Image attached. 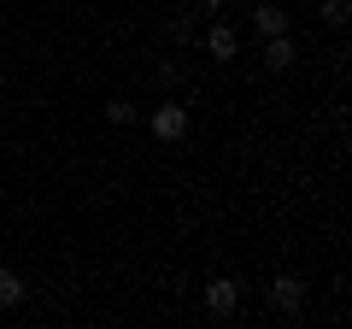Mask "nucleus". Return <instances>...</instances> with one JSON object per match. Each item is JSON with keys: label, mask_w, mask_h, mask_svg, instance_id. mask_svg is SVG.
I'll return each instance as SVG.
<instances>
[{"label": "nucleus", "mask_w": 352, "mask_h": 329, "mask_svg": "<svg viewBox=\"0 0 352 329\" xmlns=\"http://www.w3.org/2000/svg\"><path fill=\"white\" fill-rule=\"evenodd\" d=\"M153 136L159 141H182L188 136V106L182 100H159L153 106Z\"/></svg>", "instance_id": "1"}, {"label": "nucleus", "mask_w": 352, "mask_h": 329, "mask_svg": "<svg viewBox=\"0 0 352 329\" xmlns=\"http://www.w3.org/2000/svg\"><path fill=\"white\" fill-rule=\"evenodd\" d=\"M270 312L276 317H300L305 312V282L300 277H276L270 282Z\"/></svg>", "instance_id": "2"}, {"label": "nucleus", "mask_w": 352, "mask_h": 329, "mask_svg": "<svg viewBox=\"0 0 352 329\" xmlns=\"http://www.w3.org/2000/svg\"><path fill=\"white\" fill-rule=\"evenodd\" d=\"M235 306H241V282L235 277H212L206 282V312L212 317H235Z\"/></svg>", "instance_id": "3"}, {"label": "nucleus", "mask_w": 352, "mask_h": 329, "mask_svg": "<svg viewBox=\"0 0 352 329\" xmlns=\"http://www.w3.org/2000/svg\"><path fill=\"white\" fill-rule=\"evenodd\" d=\"M300 59V41L294 36H264V71H288Z\"/></svg>", "instance_id": "4"}, {"label": "nucleus", "mask_w": 352, "mask_h": 329, "mask_svg": "<svg viewBox=\"0 0 352 329\" xmlns=\"http://www.w3.org/2000/svg\"><path fill=\"white\" fill-rule=\"evenodd\" d=\"M252 30L258 36H288V12H282L276 0H264V6H252Z\"/></svg>", "instance_id": "5"}, {"label": "nucleus", "mask_w": 352, "mask_h": 329, "mask_svg": "<svg viewBox=\"0 0 352 329\" xmlns=\"http://www.w3.org/2000/svg\"><path fill=\"white\" fill-rule=\"evenodd\" d=\"M206 53H212L217 65H229V59H235V53H241V41H235V30H229V24H217V30H206Z\"/></svg>", "instance_id": "6"}, {"label": "nucleus", "mask_w": 352, "mask_h": 329, "mask_svg": "<svg viewBox=\"0 0 352 329\" xmlns=\"http://www.w3.org/2000/svg\"><path fill=\"white\" fill-rule=\"evenodd\" d=\"M18 306H24V277L0 270V312H18Z\"/></svg>", "instance_id": "7"}, {"label": "nucleus", "mask_w": 352, "mask_h": 329, "mask_svg": "<svg viewBox=\"0 0 352 329\" xmlns=\"http://www.w3.org/2000/svg\"><path fill=\"white\" fill-rule=\"evenodd\" d=\"M106 118H112V124H135V100L112 94V100H106Z\"/></svg>", "instance_id": "8"}, {"label": "nucleus", "mask_w": 352, "mask_h": 329, "mask_svg": "<svg viewBox=\"0 0 352 329\" xmlns=\"http://www.w3.org/2000/svg\"><path fill=\"white\" fill-rule=\"evenodd\" d=\"M194 36H200V30H194V18H188V12H176V18H170V41L182 47V41H194Z\"/></svg>", "instance_id": "9"}, {"label": "nucleus", "mask_w": 352, "mask_h": 329, "mask_svg": "<svg viewBox=\"0 0 352 329\" xmlns=\"http://www.w3.org/2000/svg\"><path fill=\"white\" fill-rule=\"evenodd\" d=\"M323 18L340 30V24H346V0H323Z\"/></svg>", "instance_id": "10"}, {"label": "nucleus", "mask_w": 352, "mask_h": 329, "mask_svg": "<svg viewBox=\"0 0 352 329\" xmlns=\"http://www.w3.org/2000/svg\"><path fill=\"white\" fill-rule=\"evenodd\" d=\"M200 6H212V12H217V6H229V0H200Z\"/></svg>", "instance_id": "11"}]
</instances>
